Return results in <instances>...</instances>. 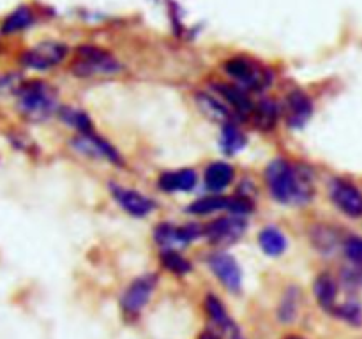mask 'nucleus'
<instances>
[{
    "label": "nucleus",
    "instance_id": "obj_1",
    "mask_svg": "<svg viewBox=\"0 0 362 339\" xmlns=\"http://www.w3.org/2000/svg\"><path fill=\"white\" fill-rule=\"evenodd\" d=\"M265 180L271 194L279 203L304 205L315 196V180L310 170L292 165L286 159H274L265 168Z\"/></svg>",
    "mask_w": 362,
    "mask_h": 339
},
{
    "label": "nucleus",
    "instance_id": "obj_2",
    "mask_svg": "<svg viewBox=\"0 0 362 339\" xmlns=\"http://www.w3.org/2000/svg\"><path fill=\"white\" fill-rule=\"evenodd\" d=\"M18 108L25 119L42 122L57 109V90L45 81H28L18 90Z\"/></svg>",
    "mask_w": 362,
    "mask_h": 339
},
{
    "label": "nucleus",
    "instance_id": "obj_3",
    "mask_svg": "<svg viewBox=\"0 0 362 339\" xmlns=\"http://www.w3.org/2000/svg\"><path fill=\"white\" fill-rule=\"evenodd\" d=\"M71 71L80 78L112 76L122 71V64L112 53L98 46H80L71 62Z\"/></svg>",
    "mask_w": 362,
    "mask_h": 339
},
{
    "label": "nucleus",
    "instance_id": "obj_4",
    "mask_svg": "<svg viewBox=\"0 0 362 339\" xmlns=\"http://www.w3.org/2000/svg\"><path fill=\"white\" fill-rule=\"evenodd\" d=\"M225 71L240 88L247 90H264L272 83V73L267 67L244 56H233L226 60Z\"/></svg>",
    "mask_w": 362,
    "mask_h": 339
},
{
    "label": "nucleus",
    "instance_id": "obj_5",
    "mask_svg": "<svg viewBox=\"0 0 362 339\" xmlns=\"http://www.w3.org/2000/svg\"><path fill=\"white\" fill-rule=\"evenodd\" d=\"M332 203L349 218H362V191L345 179H334L329 187Z\"/></svg>",
    "mask_w": 362,
    "mask_h": 339
},
{
    "label": "nucleus",
    "instance_id": "obj_6",
    "mask_svg": "<svg viewBox=\"0 0 362 339\" xmlns=\"http://www.w3.org/2000/svg\"><path fill=\"white\" fill-rule=\"evenodd\" d=\"M66 55V44L57 41H45L39 42L34 48L27 49V52L23 53V56H21V62H23V66L30 67V69L45 71L62 62Z\"/></svg>",
    "mask_w": 362,
    "mask_h": 339
},
{
    "label": "nucleus",
    "instance_id": "obj_7",
    "mask_svg": "<svg viewBox=\"0 0 362 339\" xmlns=\"http://www.w3.org/2000/svg\"><path fill=\"white\" fill-rule=\"evenodd\" d=\"M205 235V230L200 225H186V226H173V225H159L154 232V239L159 246L172 249L175 246H187L193 240L200 239Z\"/></svg>",
    "mask_w": 362,
    "mask_h": 339
},
{
    "label": "nucleus",
    "instance_id": "obj_8",
    "mask_svg": "<svg viewBox=\"0 0 362 339\" xmlns=\"http://www.w3.org/2000/svg\"><path fill=\"white\" fill-rule=\"evenodd\" d=\"M156 281L158 278L152 274L141 275V278L134 279L129 285V288L124 292L122 295V309L126 314H138L147 302L151 300L152 292L156 288Z\"/></svg>",
    "mask_w": 362,
    "mask_h": 339
},
{
    "label": "nucleus",
    "instance_id": "obj_9",
    "mask_svg": "<svg viewBox=\"0 0 362 339\" xmlns=\"http://www.w3.org/2000/svg\"><path fill=\"white\" fill-rule=\"evenodd\" d=\"M73 147L76 148L80 154L88 155L94 159H106V161L113 162V165H122V157L119 152L112 147L106 140L92 131V133H81L73 140Z\"/></svg>",
    "mask_w": 362,
    "mask_h": 339
},
{
    "label": "nucleus",
    "instance_id": "obj_10",
    "mask_svg": "<svg viewBox=\"0 0 362 339\" xmlns=\"http://www.w3.org/2000/svg\"><path fill=\"white\" fill-rule=\"evenodd\" d=\"M209 267L225 288L230 292H239L243 286V272L235 258L226 253H216L209 258Z\"/></svg>",
    "mask_w": 362,
    "mask_h": 339
},
{
    "label": "nucleus",
    "instance_id": "obj_11",
    "mask_svg": "<svg viewBox=\"0 0 362 339\" xmlns=\"http://www.w3.org/2000/svg\"><path fill=\"white\" fill-rule=\"evenodd\" d=\"M246 232V222L235 215V218H219L212 221L205 228L209 242L219 244V246H228V244L237 242Z\"/></svg>",
    "mask_w": 362,
    "mask_h": 339
},
{
    "label": "nucleus",
    "instance_id": "obj_12",
    "mask_svg": "<svg viewBox=\"0 0 362 339\" xmlns=\"http://www.w3.org/2000/svg\"><path fill=\"white\" fill-rule=\"evenodd\" d=\"M313 115V102L306 92L296 90L290 92L285 99V119L292 129L303 127Z\"/></svg>",
    "mask_w": 362,
    "mask_h": 339
},
{
    "label": "nucleus",
    "instance_id": "obj_13",
    "mask_svg": "<svg viewBox=\"0 0 362 339\" xmlns=\"http://www.w3.org/2000/svg\"><path fill=\"white\" fill-rule=\"evenodd\" d=\"M110 189H112V194L117 203L124 210L129 212L131 215H134V218H144V215H147L154 208V201L148 200L145 194L138 193V191L126 189V187H120L117 184H112Z\"/></svg>",
    "mask_w": 362,
    "mask_h": 339
},
{
    "label": "nucleus",
    "instance_id": "obj_14",
    "mask_svg": "<svg viewBox=\"0 0 362 339\" xmlns=\"http://www.w3.org/2000/svg\"><path fill=\"white\" fill-rule=\"evenodd\" d=\"M313 290L318 306H320L325 313L332 314L334 307L338 306V281H336L331 274H322L318 275L317 281H315Z\"/></svg>",
    "mask_w": 362,
    "mask_h": 339
},
{
    "label": "nucleus",
    "instance_id": "obj_15",
    "mask_svg": "<svg viewBox=\"0 0 362 339\" xmlns=\"http://www.w3.org/2000/svg\"><path fill=\"white\" fill-rule=\"evenodd\" d=\"M216 90L219 92L221 97L226 99L228 105L233 106L237 113H239L243 119L250 117L253 113V102L250 101L247 94L244 92V88H240L239 85H228V83H216Z\"/></svg>",
    "mask_w": 362,
    "mask_h": 339
},
{
    "label": "nucleus",
    "instance_id": "obj_16",
    "mask_svg": "<svg viewBox=\"0 0 362 339\" xmlns=\"http://www.w3.org/2000/svg\"><path fill=\"white\" fill-rule=\"evenodd\" d=\"M158 184L166 193H173V191H191L194 187V184H197V173L191 168L166 172L159 177Z\"/></svg>",
    "mask_w": 362,
    "mask_h": 339
},
{
    "label": "nucleus",
    "instance_id": "obj_17",
    "mask_svg": "<svg viewBox=\"0 0 362 339\" xmlns=\"http://www.w3.org/2000/svg\"><path fill=\"white\" fill-rule=\"evenodd\" d=\"M233 177H235V172L228 162L216 161L205 170V186L211 191H221L232 184Z\"/></svg>",
    "mask_w": 362,
    "mask_h": 339
},
{
    "label": "nucleus",
    "instance_id": "obj_18",
    "mask_svg": "<svg viewBox=\"0 0 362 339\" xmlns=\"http://www.w3.org/2000/svg\"><path fill=\"white\" fill-rule=\"evenodd\" d=\"M251 117H253L258 129L271 131L272 127L276 126V122H278L279 108L272 99H262V101L253 108Z\"/></svg>",
    "mask_w": 362,
    "mask_h": 339
},
{
    "label": "nucleus",
    "instance_id": "obj_19",
    "mask_svg": "<svg viewBox=\"0 0 362 339\" xmlns=\"http://www.w3.org/2000/svg\"><path fill=\"white\" fill-rule=\"evenodd\" d=\"M258 244H260L262 251L265 254H269V256H279L286 249V237L278 228L267 226L258 235Z\"/></svg>",
    "mask_w": 362,
    "mask_h": 339
},
{
    "label": "nucleus",
    "instance_id": "obj_20",
    "mask_svg": "<svg viewBox=\"0 0 362 339\" xmlns=\"http://www.w3.org/2000/svg\"><path fill=\"white\" fill-rule=\"evenodd\" d=\"M205 311H207V314L211 316V320L214 321L216 325H219L223 331L235 332V323H233V320L230 318L225 304H223L218 297L212 295V293H209V295L205 297Z\"/></svg>",
    "mask_w": 362,
    "mask_h": 339
},
{
    "label": "nucleus",
    "instance_id": "obj_21",
    "mask_svg": "<svg viewBox=\"0 0 362 339\" xmlns=\"http://www.w3.org/2000/svg\"><path fill=\"white\" fill-rule=\"evenodd\" d=\"M197 105L202 109V113L205 117H209L211 120H214V122L226 124V120L230 119V113L226 109V106L219 99L212 97V95L200 92V94H197Z\"/></svg>",
    "mask_w": 362,
    "mask_h": 339
},
{
    "label": "nucleus",
    "instance_id": "obj_22",
    "mask_svg": "<svg viewBox=\"0 0 362 339\" xmlns=\"http://www.w3.org/2000/svg\"><path fill=\"white\" fill-rule=\"evenodd\" d=\"M246 147V136L243 131L232 122H226L221 131V150L226 155H233Z\"/></svg>",
    "mask_w": 362,
    "mask_h": 339
},
{
    "label": "nucleus",
    "instance_id": "obj_23",
    "mask_svg": "<svg viewBox=\"0 0 362 339\" xmlns=\"http://www.w3.org/2000/svg\"><path fill=\"white\" fill-rule=\"evenodd\" d=\"M311 239H313L315 247H317L320 253H325V254L332 253V251H334L339 244L338 233L325 225L317 226V228L311 232Z\"/></svg>",
    "mask_w": 362,
    "mask_h": 339
},
{
    "label": "nucleus",
    "instance_id": "obj_24",
    "mask_svg": "<svg viewBox=\"0 0 362 339\" xmlns=\"http://www.w3.org/2000/svg\"><path fill=\"white\" fill-rule=\"evenodd\" d=\"M34 21V14L28 7H18L16 11L9 14V16L4 20L2 23V32L4 34H14V32L25 30L27 27H30V23Z\"/></svg>",
    "mask_w": 362,
    "mask_h": 339
},
{
    "label": "nucleus",
    "instance_id": "obj_25",
    "mask_svg": "<svg viewBox=\"0 0 362 339\" xmlns=\"http://www.w3.org/2000/svg\"><path fill=\"white\" fill-rule=\"evenodd\" d=\"M230 207V198L225 196H205L200 198V200L193 201V203L187 207V210L191 214H198V215H205V214H211V212H218L226 208L228 210Z\"/></svg>",
    "mask_w": 362,
    "mask_h": 339
},
{
    "label": "nucleus",
    "instance_id": "obj_26",
    "mask_svg": "<svg viewBox=\"0 0 362 339\" xmlns=\"http://www.w3.org/2000/svg\"><path fill=\"white\" fill-rule=\"evenodd\" d=\"M332 314L350 325L362 323V306L359 304V300L352 299V297H350L349 300H345V302L338 304V306L334 307V311H332Z\"/></svg>",
    "mask_w": 362,
    "mask_h": 339
},
{
    "label": "nucleus",
    "instance_id": "obj_27",
    "mask_svg": "<svg viewBox=\"0 0 362 339\" xmlns=\"http://www.w3.org/2000/svg\"><path fill=\"white\" fill-rule=\"evenodd\" d=\"M161 265L166 270L173 272L177 275H184L187 272H191V263L182 256V254L177 253L175 249H165L161 253Z\"/></svg>",
    "mask_w": 362,
    "mask_h": 339
},
{
    "label": "nucleus",
    "instance_id": "obj_28",
    "mask_svg": "<svg viewBox=\"0 0 362 339\" xmlns=\"http://www.w3.org/2000/svg\"><path fill=\"white\" fill-rule=\"evenodd\" d=\"M60 119L64 120L69 126L76 127L78 133H92V122L90 119L87 117V113L80 112V109H73V108H62L60 109Z\"/></svg>",
    "mask_w": 362,
    "mask_h": 339
},
{
    "label": "nucleus",
    "instance_id": "obj_29",
    "mask_svg": "<svg viewBox=\"0 0 362 339\" xmlns=\"http://www.w3.org/2000/svg\"><path fill=\"white\" fill-rule=\"evenodd\" d=\"M345 256L350 261V268L362 275V237H350L345 240Z\"/></svg>",
    "mask_w": 362,
    "mask_h": 339
},
{
    "label": "nucleus",
    "instance_id": "obj_30",
    "mask_svg": "<svg viewBox=\"0 0 362 339\" xmlns=\"http://www.w3.org/2000/svg\"><path fill=\"white\" fill-rule=\"evenodd\" d=\"M297 302H299V297H297V290L290 288L286 292V295L283 297L281 304H279L278 316L281 321H292L297 316Z\"/></svg>",
    "mask_w": 362,
    "mask_h": 339
},
{
    "label": "nucleus",
    "instance_id": "obj_31",
    "mask_svg": "<svg viewBox=\"0 0 362 339\" xmlns=\"http://www.w3.org/2000/svg\"><path fill=\"white\" fill-rule=\"evenodd\" d=\"M198 339H221V338H219V335L216 334V332H212V331H204L200 335H198Z\"/></svg>",
    "mask_w": 362,
    "mask_h": 339
},
{
    "label": "nucleus",
    "instance_id": "obj_32",
    "mask_svg": "<svg viewBox=\"0 0 362 339\" xmlns=\"http://www.w3.org/2000/svg\"><path fill=\"white\" fill-rule=\"evenodd\" d=\"M288 339H303V338H288Z\"/></svg>",
    "mask_w": 362,
    "mask_h": 339
},
{
    "label": "nucleus",
    "instance_id": "obj_33",
    "mask_svg": "<svg viewBox=\"0 0 362 339\" xmlns=\"http://www.w3.org/2000/svg\"><path fill=\"white\" fill-rule=\"evenodd\" d=\"M235 339H240V338H237V335H235Z\"/></svg>",
    "mask_w": 362,
    "mask_h": 339
}]
</instances>
